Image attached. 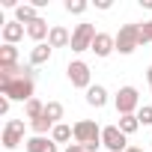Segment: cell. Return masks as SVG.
Masks as SVG:
<instances>
[{
  "instance_id": "15",
  "label": "cell",
  "mask_w": 152,
  "mask_h": 152,
  "mask_svg": "<svg viewBox=\"0 0 152 152\" xmlns=\"http://www.w3.org/2000/svg\"><path fill=\"white\" fill-rule=\"evenodd\" d=\"M87 104H93V107H104L107 104V93H104V87H90L87 90Z\"/></svg>"
},
{
  "instance_id": "24",
  "label": "cell",
  "mask_w": 152,
  "mask_h": 152,
  "mask_svg": "<svg viewBox=\"0 0 152 152\" xmlns=\"http://www.w3.org/2000/svg\"><path fill=\"white\" fill-rule=\"evenodd\" d=\"M137 119H140V125H152V107L143 104V107L137 110Z\"/></svg>"
},
{
  "instance_id": "14",
  "label": "cell",
  "mask_w": 152,
  "mask_h": 152,
  "mask_svg": "<svg viewBox=\"0 0 152 152\" xmlns=\"http://www.w3.org/2000/svg\"><path fill=\"white\" fill-rule=\"evenodd\" d=\"M27 36H30V39H36V45H39L45 36H51V30H48V21H42V18H39V21L27 24Z\"/></svg>"
},
{
  "instance_id": "23",
  "label": "cell",
  "mask_w": 152,
  "mask_h": 152,
  "mask_svg": "<svg viewBox=\"0 0 152 152\" xmlns=\"http://www.w3.org/2000/svg\"><path fill=\"white\" fill-rule=\"evenodd\" d=\"M87 9V0H66V12H72V15H81Z\"/></svg>"
},
{
  "instance_id": "13",
  "label": "cell",
  "mask_w": 152,
  "mask_h": 152,
  "mask_svg": "<svg viewBox=\"0 0 152 152\" xmlns=\"http://www.w3.org/2000/svg\"><path fill=\"white\" fill-rule=\"evenodd\" d=\"M27 152H57V143L48 137H30L27 140Z\"/></svg>"
},
{
  "instance_id": "11",
  "label": "cell",
  "mask_w": 152,
  "mask_h": 152,
  "mask_svg": "<svg viewBox=\"0 0 152 152\" xmlns=\"http://www.w3.org/2000/svg\"><path fill=\"white\" fill-rule=\"evenodd\" d=\"M48 45H51V48H66V45H72V36H69V30H66V27H51Z\"/></svg>"
},
{
  "instance_id": "29",
  "label": "cell",
  "mask_w": 152,
  "mask_h": 152,
  "mask_svg": "<svg viewBox=\"0 0 152 152\" xmlns=\"http://www.w3.org/2000/svg\"><path fill=\"white\" fill-rule=\"evenodd\" d=\"M146 78H149V87H152V66H149V72H146Z\"/></svg>"
},
{
  "instance_id": "1",
  "label": "cell",
  "mask_w": 152,
  "mask_h": 152,
  "mask_svg": "<svg viewBox=\"0 0 152 152\" xmlns=\"http://www.w3.org/2000/svg\"><path fill=\"white\" fill-rule=\"evenodd\" d=\"M75 140L81 146H102V128L93 119H81L75 122Z\"/></svg>"
},
{
  "instance_id": "21",
  "label": "cell",
  "mask_w": 152,
  "mask_h": 152,
  "mask_svg": "<svg viewBox=\"0 0 152 152\" xmlns=\"http://www.w3.org/2000/svg\"><path fill=\"white\" fill-rule=\"evenodd\" d=\"M45 116L57 125V119H63V104H60V102H48V104H45Z\"/></svg>"
},
{
  "instance_id": "2",
  "label": "cell",
  "mask_w": 152,
  "mask_h": 152,
  "mask_svg": "<svg viewBox=\"0 0 152 152\" xmlns=\"http://www.w3.org/2000/svg\"><path fill=\"white\" fill-rule=\"evenodd\" d=\"M0 93L6 99H18V102H30L33 99V78H15L9 84H0Z\"/></svg>"
},
{
  "instance_id": "26",
  "label": "cell",
  "mask_w": 152,
  "mask_h": 152,
  "mask_svg": "<svg viewBox=\"0 0 152 152\" xmlns=\"http://www.w3.org/2000/svg\"><path fill=\"white\" fill-rule=\"evenodd\" d=\"M6 110H9V99H6V96H0V113H6Z\"/></svg>"
},
{
  "instance_id": "30",
  "label": "cell",
  "mask_w": 152,
  "mask_h": 152,
  "mask_svg": "<svg viewBox=\"0 0 152 152\" xmlns=\"http://www.w3.org/2000/svg\"><path fill=\"white\" fill-rule=\"evenodd\" d=\"M125 152H143V149H137V146H128V149H125Z\"/></svg>"
},
{
  "instance_id": "5",
  "label": "cell",
  "mask_w": 152,
  "mask_h": 152,
  "mask_svg": "<svg viewBox=\"0 0 152 152\" xmlns=\"http://www.w3.org/2000/svg\"><path fill=\"white\" fill-rule=\"evenodd\" d=\"M93 39H96V27L93 24H78L75 27V33H72V51H87V48H93Z\"/></svg>"
},
{
  "instance_id": "27",
  "label": "cell",
  "mask_w": 152,
  "mask_h": 152,
  "mask_svg": "<svg viewBox=\"0 0 152 152\" xmlns=\"http://www.w3.org/2000/svg\"><path fill=\"white\" fill-rule=\"evenodd\" d=\"M66 152H87V149H84L81 143H69V149H66Z\"/></svg>"
},
{
  "instance_id": "3",
  "label": "cell",
  "mask_w": 152,
  "mask_h": 152,
  "mask_svg": "<svg viewBox=\"0 0 152 152\" xmlns=\"http://www.w3.org/2000/svg\"><path fill=\"white\" fill-rule=\"evenodd\" d=\"M137 45H143V39H140V24H125V27H119V33H116V51H119V54H131Z\"/></svg>"
},
{
  "instance_id": "12",
  "label": "cell",
  "mask_w": 152,
  "mask_h": 152,
  "mask_svg": "<svg viewBox=\"0 0 152 152\" xmlns=\"http://www.w3.org/2000/svg\"><path fill=\"white\" fill-rule=\"evenodd\" d=\"M24 33H27V30H24V24H18V21H9V24L3 27V42H6V45H15V42H18Z\"/></svg>"
},
{
  "instance_id": "20",
  "label": "cell",
  "mask_w": 152,
  "mask_h": 152,
  "mask_svg": "<svg viewBox=\"0 0 152 152\" xmlns=\"http://www.w3.org/2000/svg\"><path fill=\"white\" fill-rule=\"evenodd\" d=\"M42 116H45V104H42L39 99H30V102H27V119L36 122V119H42Z\"/></svg>"
},
{
  "instance_id": "25",
  "label": "cell",
  "mask_w": 152,
  "mask_h": 152,
  "mask_svg": "<svg viewBox=\"0 0 152 152\" xmlns=\"http://www.w3.org/2000/svg\"><path fill=\"white\" fill-rule=\"evenodd\" d=\"M140 39H143V42H152V21L140 24Z\"/></svg>"
},
{
  "instance_id": "8",
  "label": "cell",
  "mask_w": 152,
  "mask_h": 152,
  "mask_svg": "<svg viewBox=\"0 0 152 152\" xmlns=\"http://www.w3.org/2000/svg\"><path fill=\"white\" fill-rule=\"evenodd\" d=\"M18 143H24V122L21 119H9L6 128H3V146L15 149Z\"/></svg>"
},
{
  "instance_id": "10",
  "label": "cell",
  "mask_w": 152,
  "mask_h": 152,
  "mask_svg": "<svg viewBox=\"0 0 152 152\" xmlns=\"http://www.w3.org/2000/svg\"><path fill=\"white\" fill-rule=\"evenodd\" d=\"M15 21H18V24H33V21H39L36 6H33V3H21V6H15Z\"/></svg>"
},
{
  "instance_id": "28",
  "label": "cell",
  "mask_w": 152,
  "mask_h": 152,
  "mask_svg": "<svg viewBox=\"0 0 152 152\" xmlns=\"http://www.w3.org/2000/svg\"><path fill=\"white\" fill-rule=\"evenodd\" d=\"M140 6L143 9H152V0H140Z\"/></svg>"
},
{
  "instance_id": "22",
  "label": "cell",
  "mask_w": 152,
  "mask_h": 152,
  "mask_svg": "<svg viewBox=\"0 0 152 152\" xmlns=\"http://www.w3.org/2000/svg\"><path fill=\"white\" fill-rule=\"evenodd\" d=\"M30 125H33V131H36V137H42V134H45L48 128L54 131V122H51L48 116H42V119H36V122H30Z\"/></svg>"
},
{
  "instance_id": "9",
  "label": "cell",
  "mask_w": 152,
  "mask_h": 152,
  "mask_svg": "<svg viewBox=\"0 0 152 152\" xmlns=\"http://www.w3.org/2000/svg\"><path fill=\"white\" fill-rule=\"evenodd\" d=\"M90 51H96V57H107L110 51H116V36H110V33H96Z\"/></svg>"
},
{
  "instance_id": "6",
  "label": "cell",
  "mask_w": 152,
  "mask_h": 152,
  "mask_svg": "<svg viewBox=\"0 0 152 152\" xmlns=\"http://www.w3.org/2000/svg\"><path fill=\"white\" fill-rule=\"evenodd\" d=\"M137 104H140V99H137V90H134V87H122V90L116 93V110H119V116L134 113Z\"/></svg>"
},
{
  "instance_id": "19",
  "label": "cell",
  "mask_w": 152,
  "mask_h": 152,
  "mask_svg": "<svg viewBox=\"0 0 152 152\" xmlns=\"http://www.w3.org/2000/svg\"><path fill=\"white\" fill-rule=\"evenodd\" d=\"M72 134H75V128H69V125L57 122V125H54V131H51V140H54V143H66V140H72Z\"/></svg>"
},
{
  "instance_id": "4",
  "label": "cell",
  "mask_w": 152,
  "mask_h": 152,
  "mask_svg": "<svg viewBox=\"0 0 152 152\" xmlns=\"http://www.w3.org/2000/svg\"><path fill=\"white\" fill-rule=\"evenodd\" d=\"M102 146H107L110 152H125L128 149V140L119 131V125H107V128H102Z\"/></svg>"
},
{
  "instance_id": "17",
  "label": "cell",
  "mask_w": 152,
  "mask_h": 152,
  "mask_svg": "<svg viewBox=\"0 0 152 152\" xmlns=\"http://www.w3.org/2000/svg\"><path fill=\"white\" fill-rule=\"evenodd\" d=\"M0 66H3V69L18 66V51H15V45H3V48H0Z\"/></svg>"
},
{
  "instance_id": "16",
  "label": "cell",
  "mask_w": 152,
  "mask_h": 152,
  "mask_svg": "<svg viewBox=\"0 0 152 152\" xmlns=\"http://www.w3.org/2000/svg\"><path fill=\"white\" fill-rule=\"evenodd\" d=\"M48 60H51V45L39 42V45L30 51V63H33V66H42V63H48Z\"/></svg>"
},
{
  "instance_id": "18",
  "label": "cell",
  "mask_w": 152,
  "mask_h": 152,
  "mask_svg": "<svg viewBox=\"0 0 152 152\" xmlns=\"http://www.w3.org/2000/svg\"><path fill=\"white\" fill-rule=\"evenodd\" d=\"M137 128H140V119H137L134 113H128V116H119V131H122L125 137H128V134H134Z\"/></svg>"
},
{
  "instance_id": "7",
  "label": "cell",
  "mask_w": 152,
  "mask_h": 152,
  "mask_svg": "<svg viewBox=\"0 0 152 152\" xmlns=\"http://www.w3.org/2000/svg\"><path fill=\"white\" fill-rule=\"evenodd\" d=\"M66 75H69L72 87H81V90H90V66H87V63H81V60L69 63Z\"/></svg>"
}]
</instances>
